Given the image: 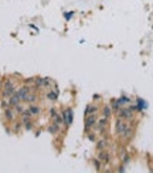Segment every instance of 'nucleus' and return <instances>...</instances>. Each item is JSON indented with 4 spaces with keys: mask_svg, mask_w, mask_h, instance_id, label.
I'll return each instance as SVG.
<instances>
[{
    "mask_svg": "<svg viewBox=\"0 0 153 173\" xmlns=\"http://www.w3.org/2000/svg\"><path fill=\"white\" fill-rule=\"evenodd\" d=\"M115 131L116 133L122 138H130V133H132V129L128 125V122H125V119L119 118L115 123Z\"/></svg>",
    "mask_w": 153,
    "mask_h": 173,
    "instance_id": "obj_1",
    "label": "nucleus"
},
{
    "mask_svg": "<svg viewBox=\"0 0 153 173\" xmlns=\"http://www.w3.org/2000/svg\"><path fill=\"white\" fill-rule=\"evenodd\" d=\"M17 91V87H16V81L9 78L3 82V87H2V95L3 98H10L14 92Z\"/></svg>",
    "mask_w": 153,
    "mask_h": 173,
    "instance_id": "obj_2",
    "label": "nucleus"
},
{
    "mask_svg": "<svg viewBox=\"0 0 153 173\" xmlns=\"http://www.w3.org/2000/svg\"><path fill=\"white\" fill-rule=\"evenodd\" d=\"M61 117H62V123H64L65 127L71 125V122H72V117H74L72 109H71V108H67V109H64V111H62V114H61Z\"/></svg>",
    "mask_w": 153,
    "mask_h": 173,
    "instance_id": "obj_3",
    "label": "nucleus"
},
{
    "mask_svg": "<svg viewBox=\"0 0 153 173\" xmlns=\"http://www.w3.org/2000/svg\"><path fill=\"white\" fill-rule=\"evenodd\" d=\"M24 114H27V115H30V117H38L40 114H41V108L38 107V105H36V104H30V107L26 108V111H24Z\"/></svg>",
    "mask_w": 153,
    "mask_h": 173,
    "instance_id": "obj_4",
    "label": "nucleus"
},
{
    "mask_svg": "<svg viewBox=\"0 0 153 173\" xmlns=\"http://www.w3.org/2000/svg\"><path fill=\"white\" fill-rule=\"evenodd\" d=\"M5 111V117L7 121L10 122H14V119H16V115H17V112H16V109H14V107H7L3 109Z\"/></svg>",
    "mask_w": 153,
    "mask_h": 173,
    "instance_id": "obj_5",
    "label": "nucleus"
},
{
    "mask_svg": "<svg viewBox=\"0 0 153 173\" xmlns=\"http://www.w3.org/2000/svg\"><path fill=\"white\" fill-rule=\"evenodd\" d=\"M118 115L122 119H130L133 117V108H122V109H119Z\"/></svg>",
    "mask_w": 153,
    "mask_h": 173,
    "instance_id": "obj_6",
    "label": "nucleus"
},
{
    "mask_svg": "<svg viewBox=\"0 0 153 173\" xmlns=\"http://www.w3.org/2000/svg\"><path fill=\"white\" fill-rule=\"evenodd\" d=\"M30 92H31V88H30L28 85H23V87H20V88L16 91V94L20 97V99H21V101H23V99L26 98V97H27Z\"/></svg>",
    "mask_w": 153,
    "mask_h": 173,
    "instance_id": "obj_7",
    "label": "nucleus"
},
{
    "mask_svg": "<svg viewBox=\"0 0 153 173\" xmlns=\"http://www.w3.org/2000/svg\"><path fill=\"white\" fill-rule=\"evenodd\" d=\"M95 123H97V114H94V115H88L87 119H85V127H87V128H92Z\"/></svg>",
    "mask_w": 153,
    "mask_h": 173,
    "instance_id": "obj_8",
    "label": "nucleus"
},
{
    "mask_svg": "<svg viewBox=\"0 0 153 173\" xmlns=\"http://www.w3.org/2000/svg\"><path fill=\"white\" fill-rule=\"evenodd\" d=\"M23 102L28 104V105H30V104H36V102H37V94H36V92H30L27 97L23 99Z\"/></svg>",
    "mask_w": 153,
    "mask_h": 173,
    "instance_id": "obj_9",
    "label": "nucleus"
},
{
    "mask_svg": "<svg viewBox=\"0 0 153 173\" xmlns=\"http://www.w3.org/2000/svg\"><path fill=\"white\" fill-rule=\"evenodd\" d=\"M20 102H23V101L20 99V97L16 92H14L13 95L9 98V105H10V107H16V105H17V104H20Z\"/></svg>",
    "mask_w": 153,
    "mask_h": 173,
    "instance_id": "obj_10",
    "label": "nucleus"
},
{
    "mask_svg": "<svg viewBox=\"0 0 153 173\" xmlns=\"http://www.w3.org/2000/svg\"><path fill=\"white\" fill-rule=\"evenodd\" d=\"M98 111V107L97 105H88L87 109H85V115L88 117V115H94V114H97Z\"/></svg>",
    "mask_w": 153,
    "mask_h": 173,
    "instance_id": "obj_11",
    "label": "nucleus"
},
{
    "mask_svg": "<svg viewBox=\"0 0 153 173\" xmlns=\"http://www.w3.org/2000/svg\"><path fill=\"white\" fill-rule=\"evenodd\" d=\"M57 97H58V92H57V91L54 92V89L47 92V99H48V101H57Z\"/></svg>",
    "mask_w": 153,
    "mask_h": 173,
    "instance_id": "obj_12",
    "label": "nucleus"
},
{
    "mask_svg": "<svg viewBox=\"0 0 153 173\" xmlns=\"http://www.w3.org/2000/svg\"><path fill=\"white\" fill-rule=\"evenodd\" d=\"M14 109H16V112H17V115H23L24 111H26V108H24V105L21 102L17 104L16 107H14Z\"/></svg>",
    "mask_w": 153,
    "mask_h": 173,
    "instance_id": "obj_13",
    "label": "nucleus"
},
{
    "mask_svg": "<svg viewBox=\"0 0 153 173\" xmlns=\"http://www.w3.org/2000/svg\"><path fill=\"white\" fill-rule=\"evenodd\" d=\"M58 129H60V127H58L57 123H54V122H53L50 127H48V132H50V133H57Z\"/></svg>",
    "mask_w": 153,
    "mask_h": 173,
    "instance_id": "obj_14",
    "label": "nucleus"
},
{
    "mask_svg": "<svg viewBox=\"0 0 153 173\" xmlns=\"http://www.w3.org/2000/svg\"><path fill=\"white\" fill-rule=\"evenodd\" d=\"M111 114H112V109H111V107H104V111H102V115L105 118H109L111 117Z\"/></svg>",
    "mask_w": 153,
    "mask_h": 173,
    "instance_id": "obj_15",
    "label": "nucleus"
},
{
    "mask_svg": "<svg viewBox=\"0 0 153 173\" xmlns=\"http://www.w3.org/2000/svg\"><path fill=\"white\" fill-rule=\"evenodd\" d=\"M99 159H101L102 162H108V160H109V158H108L107 152H101V153H99Z\"/></svg>",
    "mask_w": 153,
    "mask_h": 173,
    "instance_id": "obj_16",
    "label": "nucleus"
},
{
    "mask_svg": "<svg viewBox=\"0 0 153 173\" xmlns=\"http://www.w3.org/2000/svg\"><path fill=\"white\" fill-rule=\"evenodd\" d=\"M23 127V123H21V122H14V128H13V131L16 132V133H17V132L20 131V128Z\"/></svg>",
    "mask_w": 153,
    "mask_h": 173,
    "instance_id": "obj_17",
    "label": "nucleus"
},
{
    "mask_svg": "<svg viewBox=\"0 0 153 173\" xmlns=\"http://www.w3.org/2000/svg\"><path fill=\"white\" fill-rule=\"evenodd\" d=\"M98 148H99V149H105V148H107V140L104 139V140H99V142H98Z\"/></svg>",
    "mask_w": 153,
    "mask_h": 173,
    "instance_id": "obj_18",
    "label": "nucleus"
},
{
    "mask_svg": "<svg viewBox=\"0 0 153 173\" xmlns=\"http://www.w3.org/2000/svg\"><path fill=\"white\" fill-rule=\"evenodd\" d=\"M2 87H3V84H2V82H0V92H2Z\"/></svg>",
    "mask_w": 153,
    "mask_h": 173,
    "instance_id": "obj_19",
    "label": "nucleus"
}]
</instances>
